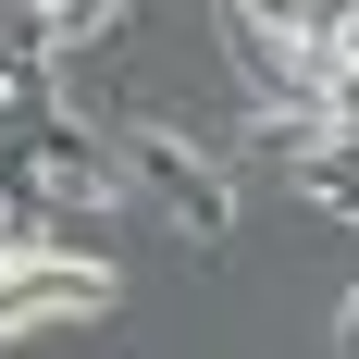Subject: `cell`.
<instances>
[{
  "mask_svg": "<svg viewBox=\"0 0 359 359\" xmlns=\"http://www.w3.org/2000/svg\"><path fill=\"white\" fill-rule=\"evenodd\" d=\"M334 347H347V359H359V297H347V323H334Z\"/></svg>",
  "mask_w": 359,
  "mask_h": 359,
  "instance_id": "obj_1",
  "label": "cell"
}]
</instances>
